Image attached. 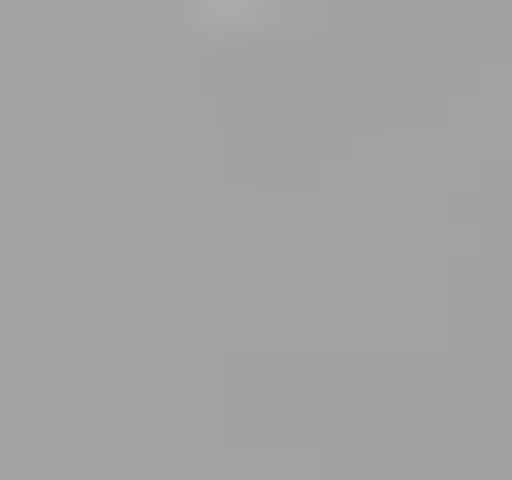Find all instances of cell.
I'll use <instances>...</instances> for the list:
<instances>
[{
	"label": "cell",
	"instance_id": "1",
	"mask_svg": "<svg viewBox=\"0 0 512 480\" xmlns=\"http://www.w3.org/2000/svg\"><path fill=\"white\" fill-rule=\"evenodd\" d=\"M224 32H320V0H224Z\"/></svg>",
	"mask_w": 512,
	"mask_h": 480
}]
</instances>
